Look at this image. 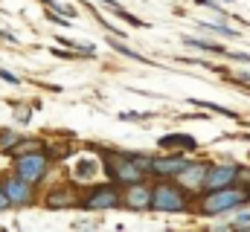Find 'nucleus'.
I'll return each instance as SVG.
<instances>
[{
  "instance_id": "f257e3e1",
  "label": "nucleus",
  "mask_w": 250,
  "mask_h": 232,
  "mask_svg": "<svg viewBox=\"0 0 250 232\" xmlns=\"http://www.w3.org/2000/svg\"><path fill=\"white\" fill-rule=\"evenodd\" d=\"M248 200H250V189H245V186H224V189H212L204 197L201 209H204V215H224V212H230V209H236V206H242Z\"/></svg>"
},
{
  "instance_id": "f03ea898",
  "label": "nucleus",
  "mask_w": 250,
  "mask_h": 232,
  "mask_svg": "<svg viewBox=\"0 0 250 232\" xmlns=\"http://www.w3.org/2000/svg\"><path fill=\"white\" fill-rule=\"evenodd\" d=\"M151 209H157V212H187L189 200L184 194V189H178L172 183H160V186H154Z\"/></svg>"
},
{
  "instance_id": "7ed1b4c3",
  "label": "nucleus",
  "mask_w": 250,
  "mask_h": 232,
  "mask_svg": "<svg viewBox=\"0 0 250 232\" xmlns=\"http://www.w3.org/2000/svg\"><path fill=\"white\" fill-rule=\"evenodd\" d=\"M123 203V194L117 189V183H105V186H93L90 194L82 200V209L87 212H99V209H117Z\"/></svg>"
},
{
  "instance_id": "20e7f679",
  "label": "nucleus",
  "mask_w": 250,
  "mask_h": 232,
  "mask_svg": "<svg viewBox=\"0 0 250 232\" xmlns=\"http://www.w3.org/2000/svg\"><path fill=\"white\" fill-rule=\"evenodd\" d=\"M105 169H108V177H114V183H123V186H128V183H140V180L148 174V172H143V169L137 166V160H134L131 154H117L114 163H108Z\"/></svg>"
},
{
  "instance_id": "39448f33",
  "label": "nucleus",
  "mask_w": 250,
  "mask_h": 232,
  "mask_svg": "<svg viewBox=\"0 0 250 232\" xmlns=\"http://www.w3.org/2000/svg\"><path fill=\"white\" fill-rule=\"evenodd\" d=\"M47 169H50V160H47L41 151L21 154V157H18V163H15V174H18V177H23V180H29V183L44 180Z\"/></svg>"
},
{
  "instance_id": "423d86ee",
  "label": "nucleus",
  "mask_w": 250,
  "mask_h": 232,
  "mask_svg": "<svg viewBox=\"0 0 250 232\" xmlns=\"http://www.w3.org/2000/svg\"><path fill=\"white\" fill-rule=\"evenodd\" d=\"M151 197H154V186H146L143 180L128 183V189L123 194V206L134 209V212H146V209H151Z\"/></svg>"
},
{
  "instance_id": "0eeeda50",
  "label": "nucleus",
  "mask_w": 250,
  "mask_h": 232,
  "mask_svg": "<svg viewBox=\"0 0 250 232\" xmlns=\"http://www.w3.org/2000/svg\"><path fill=\"white\" fill-rule=\"evenodd\" d=\"M3 189H6V194H9V200H12V206H32L35 203V192H32V183L29 180H23V177H9L6 183H3Z\"/></svg>"
},
{
  "instance_id": "6e6552de",
  "label": "nucleus",
  "mask_w": 250,
  "mask_h": 232,
  "mask_svg": "<svg viewBox=\"0 0 250 232\" xmlns=\"http://www.w3.org/2000/svg\"><path fill=\"white\" fill-rule=\"evenodd\" d=\"M236 174H239V166H209L207 169V177H204V189L212 192V189L233 186L236 183Z\"/></svg>"
},
{
  "instance_id": "1a4fd4ad",
  "label": "nucleus",
  "mask_w": 250,
  "mask_h": 232,
  "mask_svg": "<svg viewBox=\"0 0 250 232\" xmlns=\"http://www.w3.org/2000/svg\"><path fill=\"white\" fill-rule=\"evenodd\" d=\"M192 163H189L184 154H172V157H157L154 163H151V172L160 174V177H178V174L189 169Z\"/></svg>"
},
{
  "instance_id": "9d476101",
  "label": "nucleus",
  "mask_w": 250,
  "mask_h": 232,
  "mask_svg": "<svg viewBox=\"0 0 250 232\" xmlns=\"http://www.w3.org/2000/svg\"><path fill=\"white\" fill-rule=\"evenodd\" d=\"M44 206H47V209H67V206H82V200L76 197L73 189L59 186V189H53V192L44 197Z\"/></svg>"
},
{
  "instance_id": "9b49d317",
  "label": "nucleus",
  "mask_w": 250,
  "mask_h": 232,
  "mask_svg": "<svg viewBox=\"0 0 250 232\" xmlns=\"http://www.w3.org/2000/svg\"><path fill=\"white\" fill-rule=\"evenodd\" d=\"M157 145L166 148V151H195L198 148V139L189 136V134H166V136L157 139Z\"/></svg>"
},
{
  "instance_id": "f8f14e48",
  "label": "nucleus",
  "mask_w": 250,
  "mask_h": 232,
  "mask_svg": "<svg viewBox=\"0 0 250 232\" xmlns=\"http://www.w3.org/2000/svg\"><path fill=\"white\" fill-rule=\"evenodd\" d=\"M207 169H209L207 163H192V166H189V169H184L178 177H181V183H184V186H189V189H204Z\"/></svg>"
},
{
  "instance_id": "ddd939ff",
  "label": "nucleus",
  "mask_w": 250,
  "mask_h": 232,
  "mask_svg": "<svg viewBox=\"0 0 250 232\" xmlns=\"http://www.w3.org/2000/svg\"><path fill=\"white\" fill-rule=\"evenodd\" d=\"M93 174H96V163L93 160H79L76 169H73V177L76 180H90Z\"/></svg>"
},
{
  "instance_id": "4468645a",
  "label": "nucleus",
  "mask_w": 250,
  "mask_h": 232,
  "mask_svg": "<svg viewBox=\"0 0 250 232\" xmlns=\"http://www.w3.org/2000/svg\"><path fill=\"white\" fill-rule=\"evenodd\" d=\"M184 44H189V47H198V50H204V53H224V47H221V44L201 41V38H184Z\"/></svg>"
},
{
  "instance_id": "2eb2a0df",
  "label": "nucleus",
  "mask_w": 250,
  "mask_h": 232,
  "mask_svg": "<svg viewBox=\"0 0 250 232\" xmlns=\"http://www.w3.org/2000/svg\"><path fill=\"white\" fill-rule=\"evenodd\" d=\"M50 12H59V15H67V18H76V9L67 6V3H56V0H44Z\"/></svg>"
},
{
  "instance_id": "dca6fc26",
  "label": "nucleus",
  "mask_w": 250,
  "mask_h": 232,
  "mask_svg": "<svg viewBox=\"0 0 250 232\" xmlns=\"http://www.w3.org/2000/svg\"><path fill=\"white\" fill-rule=\"evenodd\" d=\"M204 29H209V32H218V35H227V38H236L239 32L236 29H230V26H224V23H201Z\"/></svg>"
},
{
  "instance_id": "f3484780",
  "label": "nucleus",
  "mask_w": 250,
  "mask_h": 232,
  "mask_svg": "<svg viewBox=\"0 0 250 232\" xmlns=\"http://www.w3.org/2000/svg\"><path fill=\"white\" fill-rule=\"evenodd\" d=\"M192 105H198V108H207V111H215V114H224V116H236L230 108H221V105H209V102H192Z\"/></svg>"
},
{
  "instance_id": "a211bd4d",
  "label": "nucleus",
  "mask_w": 250,
  "mask_h": 232,
  "mask_svg": "<svg viewBox=\"0 0 250 232\" xmlns=\"http://www.w3.org/2000/svg\"><path fill=\"white\" fill-rule=\"evenodd\" d=\"M0 78H3V81H9V84H21V78H18L15 73H9V70H3V67H0Z\"/></svg>"
},
{
  "instance_id": "6ab92c4d",
  "label": "nucleus",
  "mask_w": 250,
  "mask_h": 232,
  "mask_svg": "<svg viewBox=\"0 0 250 232\" xmlns=\"http://www.w3.org/2000/svg\"><path fill=\"white\" fill-rule=\"evenodd\" d=\"M9 206H12V200H9V194H6V189H3V183H0V212L9 209Z\"/></svg>"
},
{
  "instance_id": "aec40b11",
  "label": "nucleus",
  "mask_w": 250,
  "mask_h": 232,
  "mask_svg": "<svg viewBox=\"0 0 250 232\" xmlns=\"http://www.w3.org/2000/svg\"><path fill=\"white\" fill-rule=\"evenodd\" d=\"M120 119H125V122H137V119H146V114H120Z\"/></svg>"
},
{
  "instance_id": "412c9836",
  "label": "nucleus",
  "mask_w": 250,
  "mask_h": 232,
  "mask_svg": "<svg viewBox=\"0 0 250 232\" xmlns=\"http://www.w3.org/2000/svg\"><path fill=\"white\" fill-rule=\"evenodd\" d=\"M26 148H38V142L29 139V145H23V151H26ZM9 151H12V154H21V145H18V148H9Z\"/></svg>"
},
{
  "instance_id": "4be33fe9",
  "label": "nucleus",
  "mask_w": 250,
  "mask_h": 232,
  "mask_svg": "<svg viewBox=\"0 0 250 232\" xmlns=\"http://www.w3.org/2000/svg\"><path fill=\"white\" fill-rule=\"evenodd\" d=\"M102 3H108V6H117V3H114V0H102Z\"/></svg>"
}]
</instances>
